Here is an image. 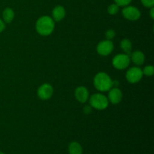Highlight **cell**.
<instances>
[{
    "instance_id": "cell-1",
    "label": "cell",
    "mask_w": 154,
    "mask_h": 154,
    "mask_svg": "<svg viewBox=\"0 0 154 154\" xmlns=\"http://www.w3.org/2000/svg\"><path fill=\"white\" fill-rule=\"evenodd\" d=\"M54 20L49 16H42L36 21V31L42 36L50 35L54 32Z\"/></svg>"
},
{
    "instance_id": "cell-2",
    "label": "cell",
    "mask_w": 154,
    "mask_h": 154,
    "mask_svg": "<svg viewBox=\"0 0 154 154\" xmlns=\"http://www.w3.org/2000/svg\"><path fill=\"white\" fill-rule=\"evenodd\" d=\"M93 84L99 91L107 92L112 88V80L105 72H99L94 77Z\"/></svg>"
},
{
    "instance_id": "cell-3",
    "label": "cell",
    "mask_w": 154,
    "mask_h": 154,
    "mask_svg": "<svg viewBox=\"0 0 154 154\" xmlns=\"http://www.w3.org/2000/svg\"><path fill=\"white\" fill-rule=\"evenodd\" d=\"M90 105L92 108H95L96 110H105L107 108L108 105V99L105 95L101 94V93H95L90 96Z\"/></svg>"
},
{
    "instance_id": "cell-4",
    "label": "cell",
    "mask_w": 154,
    "mask_h": 154,
    "mask_svg": "<svg viewBox=\"0 0 154 154\" xmlns=\"http://www.w3.org/2000/svg\"><path fill=\"white\" fill-rule=\"evenodd\" d=\"M130 57L126 54H120L116 55L112 60V65L118 70H123L129 66Z\"/></svg>"
},
{
    "instance_id": "cell-5",
    "label": "cell",
    "mask_w": 154,
    "mask_h": 154,
    "mask_svg": "<svg viewBox=\"0 0 154 154\" xmlns=\"http://www.w3.org/2000/svg\"><path fill=\"white\" fill-rule=\"evenodd\" d=\"M142 69L138 66H134L128 69L126 74V78L128 82L131 84H136L139 82L143 77Z\"/></svg>"
},
{
    "instance_id": "cell-6",
    "label": "cell",
    "mask_w": 154,
    "mask_h": 154,
    "mask_svg": "<svg viewBox=\"0 0 154 154\" xmlns=\"http://www.w3.org/2000/svg\"><path fill=\"white\" fill-rule=\"evenodd\" d=\"M123 17L131 21H135L141 17V11L139 9L134 6H124L122 10Z\"/></svg>"
},
{
    "instance_id": "cell-7",
    "label": "cell",
    "mask_w": 154,
    "mask_h": 154,
    "mask_svg": "<svg viewBox=\"0 0 154 154\" xmlns=\"http://www.w3.org/2000/svg\"><path fill=\"white\" fill-rule=\"evenodd\" d=\"M114 50V44L110 40H103L98 44L96 47L97 53L101 56H108Z\"/></svg>"
},
{
    "instance_id": "cell-8",
    "label": "cell",
    "mask_w": 154,
    "mask_h": 154,
    "mask_svg": "<svg viewBox=\"0 0 154 154\" xmlns=\"http://www.w3.org/2000/svg\"><path fill=\"white\" fill-rule=\"evenodd\" d=\"M54 93V89L53 87L49 84H43L38 87L37 91L38 96L42 100H48L51 99Z\"/></svg>"
},
{
    "instance_id": "cell-9",
    "label": "cell",
    "mask_w": 154,
    "mask_h": 154,
    "mask_svg": "<svg viewBox=\"0 0 154 154\" xmlns=\"http://www.w3.org/2000/svg\"><path fill=\"white\" fill-rule=\"evenodd\" d=\"M123 99V93L121 90L117 87H114L109 90V93H108V102H111L112 104H118L121 102Z\"/></svg>"
},
{
    "instance_id": "cell-10",
    "label": "cell",
    "mask_w": 154,
    "mask_h": 154,
    "mask_svg": "<svg viewBox=\"0 0 154 154\" xmlns=\"http://www.w3.org/2000/svg\"><path fill=\"white\" fill-rule=\"evenodd\" d=\"M75 96L78 102L81 103H85L89 99V91L85 87L80 86L75 90Z\"/></svg>"
},
{
    "instance_id": "cell-11",
    "label": "cell",
    "mask_w": 154,
    "mask_h": 154,
    "mask_svg": "<svg viewBox=\"0 0 154 154\" xmlns=\"http://www.w3.org/2000/svg\"><path fill=\"white\" fill-rule=\"evenodd\" d=\"M65 16H66V10L63 6L57 5L53 9L52 19L54 21H57V22L61 21L62 20L64 19Z\"/></svg>"
},
{
    "instance_id": "cell-12",
    "label": "cell",
    "mask_w": 154,
    "mask_h": 154,
    "mask_svg": "<svg viewBox=\"0 0 154 154\" xmlns=\"http://www.w3.org/2000/svg\"><path fill=\"white\" fill-rule=\"evenodd\" d=\"M130 60H132V63L136 66H141L144 64L145 61V56L144 53L140 51H135L131 54Z\"/></svg>"
},
{
    "instance_id": "cell-13",
    "label": "cell",
    "mask_w": 154,
    "mask_h": 154,
    "mask_svg": "<svg viewBox=\"0 0 154 154\" xmlns=\"http://www.w3.org/2000/svg\"><path fill=\"white\" fill-rule=\"evenodd\" d=\"M2 18L5 23H10L14 18V12L10 8H6L2 12Z\"/></svg>"
},
{
    "instance_id": "cell-14",
    "label": "cell",
    "mask_w": 154,
    "mask_h": 154,
    "mask_svg": "<svg viewBox=\"0 0 154 154\" xmlns=\"http://www.w3.org/2000/svg\"><path fill=\"white\" fill-rule=\"evenodd\" d=\"M83 150L81 144L76 141H73L69 146V154H82Z\"/></svg>"
},
{
    "instance_id": "cell-15",
    "label": "cell",
    "mask_w": 154,
    "mask_h": 154,
    "mask_svg": "<svg viewBox=\"0 0 154 154\" xmlns=\"http://www.w3.org/2000/svg\"><path fill=\"white\" fill-rule=\"evenodd\" d=\"M120 48L123 50V52L126 53V54H129L132 52V42L128 38H124L120 42Z\"/></svg>"
},
{
    "instance_id": "cell-16",
    "label": "cell",
    "mask_w": 154,
    "mask_h": 154,
    "mask_svg": "<svg viewBox=\"0 0 154 154\" xmlns=\"http://www.w3.org/2000/svg\"><path fill=\"white\" fill-rule=\"evenodd\" d=\"M119 11V6L117 4H111L108 6V12L111 15H115L118 13Z\"/></svg>"
},
{
    "instance_id": "cell-17",
    "label": "cell",
    "mask_w": 154,
    "mask_h": 154,
    "mask_svg": "<svg viewBox=\"0 0 154 154\" xmlns=\"http://www.w3.org/2000/svg\"><path fill=\"white\" fill-rule=\"evenodd\" d=\"M143 75L147 77H150L154 74V68L153 66H147L142 70Z\"/></svg>"
},
{
    "instance_id": "cell-18",
    "label": "cell",
    "mask_w": 154,
    "mask_h": 154,
    "mask_svg": "<svg viewBox=\"0 0 154 154\" xmlns=\"http://www.w3.org/2000/svg\"><path fill=\"white\" fill-rule=\"evenodd\" d=\"M116 35L115 31L114 29H108V31L105 32V37H106L107 40H112Z\"/></svg>"
},
{
    "instance_id": "cell-19",
    "label": "cell",
    "mask_w": 154,
    "mask_h": 154,
    "mask_svg": "<svg viewBox=\"0 0 154 154\" xmlns=\"http://www.w3.org/2000/svg\"><path fill=\"white\" fill-rule=\"evenodd\" d=\"M132 1V0H114L115 4H117L118 6H126L130 4Z\"/></svg>"
},
{
    "instance_id": "cell-20",
    "label": "cell",
    "mask_w": 154,
    "mask_h": 154,
    "mask_svg": "<svg viewBox=\"0 0 154 154\" xmlns=\"http://www.w3.org/2000/svg\"><path fill=\"white\" fill-rule=\"evenodd\" d=\"M141 3L144 6L147 8H152L153 7L154 0H141Z\"/></svg>"
},
{
    "instance_id": "cell-21",
    "label": "cell",
    "mask_w": 154,
    "mask_h": 154,
    "mask_svg": "<svg viewBox=\"0 0 154 154\" xmlns=\"http://www.w3.org/2000/svg\"><path fill=\"white\" fill-rule=\"evenodd\" d=\"M84 112L86 114H90L92 112V107L90 105H86L84 108Z\"/></svg>"
},
{
    "instance_id": "cell-22",
    "label": "cell",
    "mask_w": 154,
    "mask_h": 154,
    "mask_svg": "<svg viewBox=\"0 0 154 154\" xmlns=\"http://www.w3.org/2000/svg\"><path fill=\"white\" fill-rule=\"evenodd\" d=\"M5 29V23L0 19V33L4 31Z\"/></svg>"
},
{
    "instance_id": "cell-23",
    "label": "cell",
    "mask_w": 154,
    "mask_h": 154,
    "mask_svg": "<svg viewBox=\"0 0 154 154\" xmlns=\"http://www.w3.org/2000/svg\"><path fill=\"white\" fill-rule=\"evenodd\" d=\"M150 17H151L152 19H154V8H153V7L150 8Z\"/></svg>"
},
{
    "instance_id": "cell-24",
    "label": "cell",
    "mask_w": 154,
    "mask_h": 154,
    "mask_svg": "<svg viewBox=\"0 0 154 154\" xmlns=\"http://www.w3.org/2000/svg\"><path fill=\"white\" fill-rule=\"evenodd\" d=\"M0 154H5V153H2V152L0 151Z\"/></svg>"
}]
</instances>
